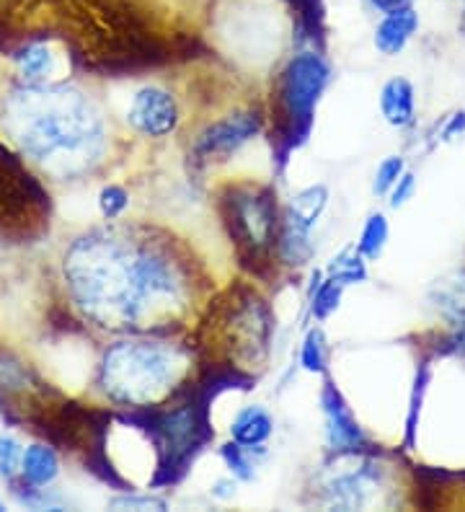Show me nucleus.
I'll list each match as a JSON object with an SVG mask.
<instances>
[{
    "mask_svg": "<svg viewBox=\"0 0 465 512\" xmlns=\"http://www.w3.org/2000/svg\"><path fill=\"white\" fill-rule=\"evenodd\" d=\"M62 282L86 324L119 337H171L202 295L189 246L153 223L106 220L75 236Z\"/></svg>",
    "mask_w": 465,
    "mask_h": 512,
    "instance_id": "obj_1",
    "label": "nucleus"
},
{
    "mask_svg": "<svg viewBox=\"0 0 465 512\" xmlns=\"http://www.w3.org/2000/svg\"><path fill=\"white\" fill-rule=\"evenodd\" d=\"M0 132L55 182L93 174L109 153L104 109L70 81L11 83L0 94Z\"/></svg>",
    "mask_w": 465,
    "mask_h": 512,
    "instance_id": "obj_2",
    "label": "nucleus"
},
{
    "mask_svg": "<svg viewBox=\"0 0 465 512\" xmlns=\"http://www.w3.org/2000/svg\"><path fill=\"white\" fill-rule=\"evenodd\" d=\"M192 375V350L163 337H124L109 344L96 386L122 409H150L174 399Z\"/></svg>",
    "mask_w": 465,
    "mask_h": 512,
    "instance_id": "obj_3",
    "label": "nucleus"
},
{
    "mask_svg": "<svg viewBox=\"0 0 465 512\" xmlns=\"http://www.w3.org/2000/svg\"><path fill=\"white\" fill-rule=\"evenodd\" d=\"M331 83L329 60L316 50L292 55L285 68L274 75L269 99V135L272 153L282 166L310 138L316 125V109Z\"/></svg>",
    "mask_w": 465,
    "mask_h": 512,
    "instance_id": "obj_4",
    "label": "nucleus"
},
{
    "mask_svg": "<svg viewBox=\"0 0 465 512\" xmlns=\"http://www.w3.org/2000/svg\"><path fill=\"white\" fill-rule=\"evenodd\" d=\"M220 218L228 228L230 244H236L243 262L261 264L277 254L279 215L277 192L269 184L238 182L217 194Z\"/></svg>",
    "mask_w": 465,
    "mask_h": 512,
    "instance_id": "obj_5",
    "label": "nucleus"
},
{
    "mask_svg": "<svg viewBox=\"0 0 465 512\" xmlns=\"http://www.w3.org/2000/svg\"><path fill=\"white\" fill-rule=\"evenodd\" d=\"M220 337L228 344V357L233 370L254 378V368H264L272 350V311L256 288H243L233 293L223 311Z\"/></svg>",
    "mask_w": 465,
    "mask_h": 512,
    "instance_id": "obj_6",
    "label": "nucleus"
},
{
    "mask_svg": "<svg viewBox=\"0 0 465 512\" xmlns=\"http://www.w3.org/2000/svg\"><path fill=\"white\" fill-rule=\"evenodd\" d=\"M349 466L336 469L323 481V502L336 510H367L380 505V494L388 487V471L360 453L347 456Z\"/></svg>",
    "mask_w": 465,
    "mask_h": 512,
    "instance_id": "obj_7",
    "label": "nucleus"
},
{
    "mask_svg": "<svg viewBox=\"0 0 465 512\" xmlns=\"http://www.w3.org/2000/svg\"><path fill=\"white\" fill-rule=\"evenodd\" d=\"M267 117L254 107L233 109L223 117L210 119L192 140V158L199 163L228 161L248 145L256 135L264 132Z\"/></svg>",
    "mask_w": 465,
    "mask_h": 512,
    "instance_id": "obj_8",
    "label": "nucleus"
},
{
    "mask_svg": "<svg viewBox=\"0 0 465 512\" xmlns=\"http://www.w3.org/2000/svg\"><path fill=\"white\" fill-rule=\"evenodd\" d=\"M124 119L130 130L143 138H171L181 125L179 99L161 83H145L132 94Z\"/></svg>",
    "mask_w": 465,
    "mask_h": 512,
    "instance_id": "obj_9",
    "label": "nucleus"
},
{
    "mask_svg": "<svg viewBox=\"0 0 465 512\" xmlns=\"http://www.w3.org/2000/svg\"><path fill=\"white\" fill-rule=\"evenodd\" d=\"M321 409L323 419H326V440L336 456H352V453H362L367 448L365 432L354 417L352 406L341 396L329 375L321 388Z\"/></svg>",
    "mask_w": 465,
    "mask_h": 512,
    "instance_id": "obj_10",
    "label": "nucleus"
},
{
    "mask_svg": "<svg viewBox=\"0 0 465 512\" xmlns=\"http://www.w3.org/2000/svg\"><path fill=\"white\" fill-rule=\"evenodd\" d=\"M11 63L16 68L19 81L24 83H55L68 81L62 73L60 55L55 52L50 39H31L21 42L11 52Z\"/></svg>",
    "mask_w": 465,
    "mask_h": 512,
    "instance_id": "obj_11",
    "label": "nucleus"
},
{
    "mask_svg": "<svg viewBox=\"0 0 465 512\" xmlns=\"http://www.w3.org/2000/svg\"><path fill=\"white\" fill-rule=\"evenodd\" d=\"M429 303L437 316L453 329L455 344L465 350V272H450L434 280L429 290Z\"/></svg>",
    "mask_w": 465,
    "mask_h": 512,
    "instance_id": "obj_12",
    "label": "nucleus"
},
{
    "mask_svg": "<svg viewBox=\"0 0 465 512\" xmlns=\"http://www.w3.org/2000/svg\"><path fill=\"white\" fill-rule=\"evenodd\" d=\"M383 119L393 130H409L416 125V88L409 78L393 75L383 83L378 96Z\"/></svg>",
    "mask_w": 465,
    "mask_h": 512,
    "instance_id": "obj_13",
    "label": "nucleus"
},
{
    "mask_svg": "<svg viewBox=\"0 0 465 512\" xmlns=\"http://www.w3.org/2000/svg\"><path fill=\"white\" fill-rule=\"evenodd\" d=\"M416 32H419V13H416V8H401V11L383 13L380 24L375 26L372 44H375V50L380 55L396 57L406 50V44L414 39Z\"/></svg>",
    "mask_w": 465,
    "mask_h": 512,
    "instance_id": "obj_14",
    "label": "nucleus"
},
{
    "mask_svg": "<svg viewBox=\"0 0 465 512\" xmlns=\"http://www.w3.org/2000/svg\"><path fill=\"white\" fill-rule=\"evenodd\" d=\"M274 435V417L267 406L248 404L238 409V414L230 422V440L243 448L264 450L269 438Z\"/></svg>",
    "mask_w": 465,
    "mask_h": 512,
    "instance_id": "obj_15",
    "label": "nucleus"
},
{
    "mask_svg": "<svg viewBox=\"0 0 465 512\" xmlns=\"http://www.w3.org/2000/svg\"><path fill=\"white\" fill-rule=\"evenodd\" d=\"M326 207H329V187L326 184H310V187L292 194L285 213H282V220L310 233L318 225L321 215L326 213Z\"/></svg>",
    "mask_w": 465,
    "mask_h": 512,
    "instance_id": "obj_16",
    "label": "nucleus"
},
{
    "mask_svg": "<svg viewBox=\"0 0 465 512\" xmlns=\"http://www.w3.org/2000/svg\"><path fill=\"white\" fill-rule=\"evenodd\" d=\"M60 476V456L57 450L47 443H31L24 448V458H21V479L26 481L29 489H44L55 484Z\"/></svg>",
    "mask_w": 465,
    "mask_h": 512,
    "instance_id": "obj_17",
    "label": "nucleus"
},
{
    "mask_svg": "<svg viewBox=\"0 0 465 512\" xmlns=\"http://www.w3.org/2000/svg\"><path fill=\"white\" fill-rule=\"evenodd\" d=\"M388 238H391V223H388V215L378 210V213L367 215L360 238H357L354 246H357V251L365 256L367 262H378L385 246H388Z\"/></svg>",
    "mask_w": 465,
    "mask_h": 512,
    "instance_id": "obj_18",
    "label": "nucleus"
},
{
    "mask_svg": "<svg viewBox=\"0 0 465 512\" xmlns=\"http://www.w3.org/2000/svg\"><path fill=\"white\" fill-rule=\"evenodd\" d=\"M326 277H334L344 288L367 282V259L357 251V246H347L331 259L329 267H326Z\"/></svg>",
    "mask_w": 465,
    "mask_h": 512,
    "instance_id": "obj_19",
    "label": "nucleus"
},
{
    "mask_svg": "<svg viewBox=\"0 0 465 512\" xmlns=\"http://www.w3.org/2000/svg\"><path fill=\"white\" fill-rule=\"evenodd\" d=\"M341 298H344V285L336 282L334 277H326V280L318 282V288L310 290V313L316 321H326L329 316H334L341 306Z\"/></svg>",
    "mask_w": 465,
    "mask_h": 512,
    "instance_id": "obj_20",
    "label": "nucleus"
},
{
    "mask_svg": "<svg viewBox=\"0 0 465 512\" xmlns=\"http://www.w3.org/2000/svg\"><path fill=\"white\" fill-rule=\"evenodd\" d=\"M300 368L313 375L329 373V350H326V337L321 329H310L305 334L300 344Z\"/></svg>",
    "mask_w": 465,
    "mask_h": 512,
    "instance_id": "obj_21",
    "label": "nucleus"
},
{
    "mask_svg": "<svg viewBox=\"0 0 465 512\" xmlns=\"http://www.w3.org/2000/svg\"><path fill=\"white\" fill-rule=\"evenodd\" d=\"M256 453H264V450L243 448V445H238V443H228V445H223V450H220V456H223V461H225V466L230 469V474L238 476V479H243V481L254 479Z\"/></svg>",
    "mask_w": 465,
    "mask_h": 512,
    "instance_id": "obj_22",
    "label": "nucleus"
},
{
    "mask_svg": "<svg viewBox=\"0 0 465 512\" xmlns=\"http://www.w3.org/2000/svg\"><path fill=\"white\" fill-rule=\"evenodd\" d=\"M406 171V158L393 153V156H385L375 169V179H372V194L378 197H388V192L393 189V184L398 182Z\"/></svg>",
    "mask_w": 465,
    "mask_h": 512,
    "instance_id": "obj_23",
    "label": "nucleus"
},
{
    "mask_svg": "<svg viewBox=\"0 0 465 512\" xmlns=\"http://www.w3.org/2000/svg\"><path fill=\"white\" fill-rule=\"evenodd\" d=\"M130 207V192L122 184H106L99 192V213L104 220H119Z\"/></svg>",
    "mask_w": 465,
    "mask_h": 512,
    "instance_id": "obj_24",
    "label": "nucleus"
},
{
    "mask_svg": "<svg viewBox=\"0 0 465 512\" xmlns=\"http://www.w3.org/2000/svg\"><path fill=\"white\" fill-rule=\"evenodd\" d=\"M21 458L24 448L13 435H0V479L13 481L21 474Z\"/></svg>",
    "mask_w": 465,
    "mask_h": 512,
    "instance_id": "obj_25",
    "label": "nucleus"
},
{
    "mask_svg": "<svg viewBox=\"0 0 465 512\" xmlns=\"http://www.w3.org/2000/svg\"><path fill=\"white\" fill-rule=\"evenodd\" d=\"M109 507H117V510H166L168 502L163 497H155V494H122V497H114L109 502Z\"/></svg>",
    "mask_w": 465,
    "mask_h": 512,
    "instance_id": "obj_26",
    "label": "nucleus"
},
{
    "mask_svg": "<svg viewBox=\"0 0 465 512\" xmlns=\"http://www.w3.org/2000/svg\"><path fill=\"white\" fill-rule=\"evenodd\" d=\"M414 194H416V174L406 169L401 179L393 184L391 192H388V205H391L393 210H398V207L409 205V202L414 200Z\"/></svg>",
    "mask_w": 465,
    "mask_h": 512,
    "instance_id": "obj_27",
    "label": "nucleus"
},
{
    "mask_svg": "<svg viewBox=\"0 0 465 512\" xmlns=\"http://www.w3.org/2000/svg\"><path fill=\"white\" fill-rule=\"evenodd\" d=\"M287 3H290V6L300 13V21L308 26L310 32L321 29V21H323L321 0H287Z\"/></svg>",
    "mask_w": 465,
    "mask_h": 512,
    "instance_id": "obj_28",
    "label": "nucleus"
},
{
    "mask_svg": "<svg viewBox=\"0 0 465 512\" xmlns=\"http://www.w3.org/2000/svg\"><path fill=\"white\" fill-rule=\"evenodd\" d=\"M463 135H465V109H458V112H453L445 122H442L440 140L442 143H450V140L463 138Z\"/></svg>",
    "mask_w": 465,
    "mask_h": 512,
    "instance_id": "obj_29",
    "label": "nucleus"
},
{
    "mask_svg": "<svg viewBox=\"0 0 465 512\" xmlns=\"http://www.w3.org/2000/svg\"><path fill=\"white\" fill-rule=\"evenodd\" d=\"M370 6L380 13H393L401 8H409L411 0H370Z\"/></svg>",
    "mask_w": 465,
    "mask_h": 512,
    "instance_id": "obj_30",
    "label": "nucleus"
},
{
    "mask_svg": "<svg viewBox=\"0 0 465 512\" xmlns=\"http://www.w3.org/2000/svg\"><path fill=\"white\" fill-rule=\"evenodd\" d=\"M0 510H6V505H3V502H0Z\"/></svg>",
    "mask_w": 465,
    "mask_h": 512,
    "instance_id": "obj_31",
    "label": "nucleus"
}]
</instances>
